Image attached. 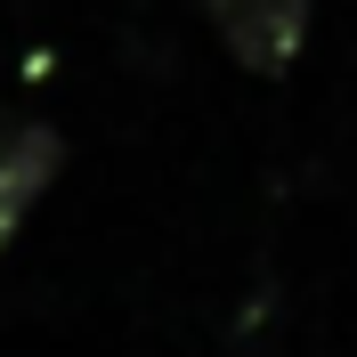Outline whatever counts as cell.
Wrapping results in <instances>:
<instances>
[{
    "label": "cell",
    "mask_w": 357,
    "mask_h": 357,
    "mask_svg": "<svg viewBox=\"0 0 357 357\" xmlns=\"http://www.w3.org/2000/svg\"><path fill=\"white\" fill-rule=\"evenodd\" d=\"M66 171V130L41 114H8L0 106V252L17 244V227L33 220V203L57 187Z\"/></svg>",
    "instance_id": "7a4b0ae2"
},
{
    "label": "cell",
    "mask_w": 357,
    "mask_h": 357,
    "mask_svg": "<svg viewBox=\"0 0 357 357\" xmlns=\"http://www.w3.org/2000/svg\"><path fill=\"white\" fill-rule=\"evenodd\" d=\"M211 33L227 41V57L260 82L301 66V49H309V24H317V0H195Z\"/></svg>",
    "instance_id": "6da1fadb"
}]
</instances>
